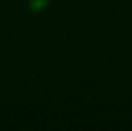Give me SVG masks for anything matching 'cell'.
<instances>
[{
	"label": "cell",
	"instance_id": "6da1fadb",
	"mask_svg": "<svg viewBox=\"0 0 132 131\" xmlns=\"http://www.w3.org/2000/svg\"><path fill=\"white\" fill-rule=\"evenodd\" d=\"M48 3V0H31L32 9H43V6Z\"/></svg>",
	"mask_w": 132,
	"mask_h": 131
}]
</instances>
